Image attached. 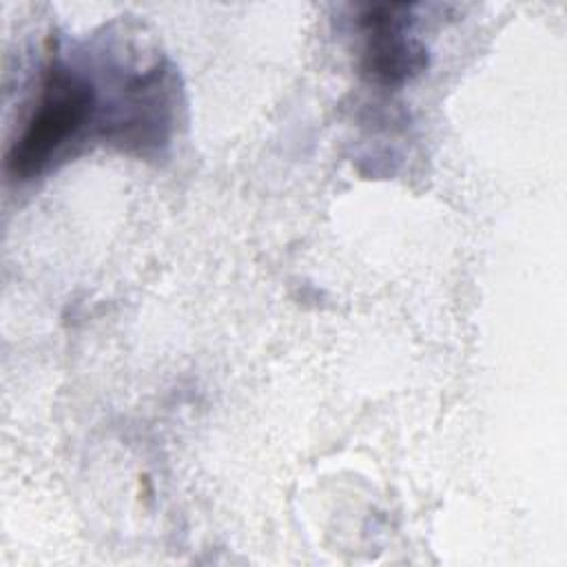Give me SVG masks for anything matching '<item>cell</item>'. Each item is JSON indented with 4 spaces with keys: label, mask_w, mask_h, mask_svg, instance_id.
<instances>
[{
    "label": "cell",
    "mask_w": 567,
    "mask_h": 567,
    "mask_svg": "<svg viewBox=\"0 0 567 567\" xmlns=\"http://www.w3.org/2000/svg\"><path fill=\"white\" fill-rule=\"evenodd\" d=\"M97 111L93 84L73 69L53 62L40 97L7 153V173L31 179L44 173L86 131Z\"/></svg>",
    "instance_id": "1"
},
{
    "label": "cell",
    "mask_w": 567,
    "mask_h": 567,
    "mask_svg": "<svg viewBox=\"0 0 567 567\" xmlns=\"http://www.w3.org/2000/svg\"><path fill=\"white\" fill-rule=\"evenodd\" d=\"M410 24L408 4H374L361 13V73L370 82L388 89L401 86L427 66V51L410 35Z\"/></svg>",
    "instance_id": "2"
}]
</instances>
